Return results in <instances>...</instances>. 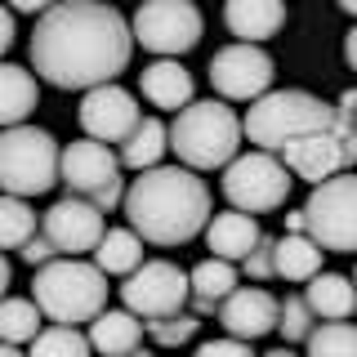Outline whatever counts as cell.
Wrapping results in <instances>:
<instances>
[{
    "mask_svg": "<svg viewBox=\"0 0 357 357\" xmlns=\"http://www.w3.org/2000/svg\"><path fill=\"white\" fill-rule=\"evenodd\" d=\"M63 183V148L40 126H9L0 134V188L9 197H45Z\"/></svg>",
    "mask_w": 357,
    "mask_h": 357,
    "instance_id": "6",
    "label": "cell"
},
{
    "mask_svg": "<svg viewBox=\"0 0 357 357\" xmlns=\"http://www.w3.org/2000/svg\"><path fill=\"white\" fill-rule=\"evenodd\" d=\"M340 9H344V14H353V18H357V0H340Z\"/></svg>",
    "mask_w": 357,
    "mask_h": 357,
    "instance_id": "43",
    "label": "cell"
},
{
    "mask_svg": "<svg viewBox=\"0 0 357 357\" xmlns=\"http://www.w3.org/2000/svg\"><path fill=\"white\" fill-rule=\"evenodd\" d=\"M130 22L134 40L161 59H178V54L197 50L201 40V9L192 0H143Z\"/></svg>",
    "mask_w": 357,
    "mask_h": 357,
    "instance_id": "11",
    "label": "cell"
},
{
    "mask_svg": "<svg viewBox=\"0 0 357 357\" xmlns=\"http://www.w3.org/2000/svg\"><path fill=\"white\" fill-rule=\"evenodd\" d=\"M139 85H143V98H148L152 107H161V112H183L188 103H197L192 98V72H188L178 59L148 63L143 76H139Z\"/></svg>",
    "mask_w": 357,
    "mask_h": 357,
    "instance_id": "17",
    "label": "cell"
},
{
    "mask_svg": "<svg viewBox=\"0 0 357 357\" xmlns=\"http://www.w3.org/2000/svg\"><path fill=\"white\" fill-rule=\"evenodd\" d=\"M40 232L59 245V255L81 259V255L98 250V241L107 237V223H103V210H98L94 201L67 192L63 201H54V206L40 215Z\"/></svg>",
    "mask_w": 357,
    "mask_h": 357,
    "instance_id": "14",
    "label": "cell"
},
{
    "mask_svg": "<svg viewBox=\"0 0 357 357\" xmlns=\"http://www.w3.org/2000/svg\"><path fill=\"white\" fill-rule=\"evenodd\" d=\"M54 5L59 0H9V9H18V14H50Z\"/></svg>",
    "mask_w": 357,
    "mask_h": 357,
    "instance_id": "37",
    "label": "cell"
},
{
    "mask_svg": "<svg viewBox=\"0 0 357 357\" xmlns=\"http://www.w3.org/2000/svg\"><path fill=\"white\" fill-rule=\"evenodd\" d=\"M192 357H255L250 340H237V335H223V340H206Z\"/></svg>",
    "mask_w": 357,
    "mask_h": 357,
    "instance_id": "35",
    "label": "cell"
},
{
    "mask_svg": "<svg viewBox=\"0 0 357 357\" xmlns=\"http://www.w3.org/2000/svg\"><path fill=\"white\" fill-rule=\"evenodd\" d=\"M353 286H357V268H353Z\"/></svg>",
    "mask_w": 357,
    "mask_h": 357,
    "instance_id": "45",
    "label": "cell"
},
{
    "mask_svg": "<svg viewBox=\"0 0 357 357\" xmlns=\"http://www.w3.org/2000/svg\"><path fill=\"white\" fill-rule=\"evenodd\" d=\"M0 357H27V353H22L18 344H5V349H0Z\"/></svg>",
    "mask_w": 357,
    "mask_h": 357,
    "instance_id": "42",
    "label": "cell"
},
{
    "mask_svg": "<svg viewBox=\"0 0 357 357\" xmlns=\"http://www.w3.org/2000/svg\"><path fill=\"white\" fill-rule=\"evenodd\" d=\"M36 232H40V219H36V210L27 206V197L5 192V201H0V245H5V250H22Z\"/></svg>",
    "mask_w": 357,
    "mask_h": 357,
    "instance_id": "27",
    "label": "cell"
},
{
    "mask_svg": "<svg viewBox=\"0 0 357 357\" xmlns=\"http://www.w3.org/2000/svg\"><path fill=\"white\" fill-rule=\"evenodd\" d=\"M321 245L308 237V232H286L277 237V277L286 282H312L321 273Z\"/></svg>",
    "mask_w": 357,
    "mask_h": 357,
    "instance_id": "25",
    "label": "cell"
},
{
    "mask_svg": "<svg viewBox=\"0 0 357 357\" xmlns=\"http://www.w3.org/2000/svg\"><path fill=\"white\" fill-rule=\"evenodd\" d=\"M201 331V317L197 312H170V317H156L148 321V335H152V344H161V349H178V344H188L192 335Z\"/></svg>",
    "mask_w": 357,
    "mask_h": 357,
    "instance_id": "32",
    "label": "cell"
},
{
    "mask_svg": "<svg viewBox=\"0 0 357 357\" xmlns=\"http://www.w3.org/2000/svg\"><path fill=\"white\" fill-rule=\"evenodd\" d=\"M277 156L286 161V170L295 178H308L317 188L335 174H349L357 165V126H331V130L304 134V139L286 143Z\"/></svg>",
    "mask_w": 357,
    "mask_h": 357,
    "instance_id": "12",
    "label": "cell"
},
{
    "mask_svg": "<svg viewBox=\"0 0 357 357\" xmlns=\"http://www.w3.org/2000/svg\"><path fill=\"white\" fill-rule=\"evenodd\" d=\"M40 317L45 312L36 299H5L0 304V335H5V344H31L45 331Z\"/></svg>",
    "mask_w": 357,
    "mask_h": 357,
    "instance_id": "28",
    "label": "cell"
},
{
    "mask_svg": "<svg viewBox=\"0 0 357 357\" xmlns=\"http://www.w3.org/2000/svg\"><path fill=\"white\" fill-rule=\"evenodd\" d=\"M335 116H340V126H357V89H344V94H340Z\"/></svg>",
    "mask_w": 357,
    "mask_h": 357,
    "instance_id": "36",
    "label": "cell"
},
{
    "mask_svg": "<svg viewBox=\"0 0 357 357\" xmlns=\"http://www.w3.org/2000/svg\"><path fill=\"white\" fill-rule=\"evenodd\" d=\"M282 317V299H273L264 286H237L219 304V326L237 340H264L268 331H277Z\"/></svg>",
    "mask_w": 357,
    "mask_h": 357,
    "instance_id": "16",
    "label": "cell"
},
{
    "mask_svg": "<svg viewBox=\"0 0 357 357\" xmlns=\"http://www.w3.org/2000/svg\"><path fill=\"white\" fill-rule=\"evenodd\" d=\"M264 357H299V353L290 349V344H282V349H273V353H264Z\"/></svg>",
    "mask_w": 357,
    "mask_h": 357,
    "instance_id": "41",
    "label": "cell"
},
{
    "mask_svg": "<svg viewBox=\"0 0 357 357\" xmlns=\"http://www.w3.org/2000/svg\"><path fill=\"white\" fill-rule=\"evenodd\" d=\"M264 237V228L255 223V215H245V210H228V215H215L206 228V245L215 250V259H232L241 264L245 255L255 250V241Z\"/></svg>",
    "mask_w": 357,
    "mask_h": 357,
    "instance_id": "20",
    "label": "cell"
},
{
    "mask_svg": "<svg viewBox=\"0 0 357 357\" xmlns=\"http://www.w3.org/2000/svg\"><path fill=\"white\" fill-rule=\"evenodd\" d=\"M18 255H22V264H31V273H36V268H45V264H54V259H63V255H59V245L45 237V232H36V237L22 245Z\"/></svg>",
    "mask_w": 357,
    "mask_h": 357,
    "instance_id": "34",
    "label": "cell"
},
{
    "mask_svg": "<svg viewBox=\"0 0 357 357\" xmlns=\"http://www.w3.org/2000/svg\"><path fill=\"white\" fill-rule=\"evenodd\" d=\"M94 264L103 268L107 277H130L134 268L143 264V237L134 228H107V237L98 241Z\"/></svg>",
    "mask_w": 357,
    "mask_h": 357,
    "instance_id": "26",
    "label": "cell"
},
{
    "mask_svg": "<svg viewBox=\"0 0 357 357\" xmlns=\"http://www.w3.org/2000/svg\"><path fill=\"white\" fill-rule=\"evenodd\" d=\"M344 59H349V67L357 72V27L349 31V36H344Z\"/></svg>",
    "mask_w": 357,
    "mask_h": 357,
    "instance_id": "39",
    "label": "cell"
},
{
    "mask_svg": "<svg viewBox=\"0 0 357 357\" xmlns=\"http://www.w3.org/2000/svg\"><path fill=\"white\" fill-rule=\"evenodd\" d=\"M14 22H18V9H5V14H0V50L14 45Z\"/></svg>",
    "mask_w": 357,
    "mask_h": 357,
    "instance_id": "38",
    "label": "cell"
},
{
    "mask_svg": "<svg viewBox=\"0 0 357 357\" xmlns=\"http://www.w3.org/2000/svg\"><path fill=\"white\" fill-rule=\"evenodd\" d=\"M31 299L40 304V312L50 321H63V326H81V321H94L98 312L107 308V273L89 259H63L36 268L31 277Z\"/></svg>",
    "mask_w": 357,
    "mask_h": 357,
    "instance_id": "4",
    "label": "cell"
},
{
    "mask_svg": "<svg viewBox=\"0 0 357 357\" xmlns=\"http://www.w3.org/2000/svg\"><path fill=\"white\" fill-rule=\"evenodd\" d=\"M134 22L107 0H59L36 18L31 31V67L54 89H98L130 67Z\"/></svg>",
    "mask_w": 357,
    "mask_h": 357,
    "instance_id": "1",
    "label": "cell"
},
{
    "mask_svg": "<svg viewBox=\"0 0 357 357\" xmlns=\"http://www.w3.org/2000/svg\"><path fill=\"white\" fill-rule=\"evenodd\" d=\"M308 357H357V326L353 321H321V326H312Z\"/></svg>",
    "mask_w": 357,
    "mask_h": 357,
    "instance_id": "30",
    "label": "cell"
},
{
    "mask_svg": "<svg viewBox=\"0 0 357 357\" xmlns=\"http://www.w3.org/2000/svg\"><path fill=\"white\" fill-rule=\"evenodd\" d=\"M89 353H94L89 335H81L76 326L54 321V326H45L36 340H31V353L27 357H89Z\"/></svg>",
    "mask_w": 357,
    "mask_h": 357,
    "instance_id": "29",
    "label": "cell"
},
{
    "mask_svg": "<svg viewBox=\"0 0 357 357\" xmlns=\"http://www.w3.org/2000/svg\"><path fill=\"white\" fill-rule=\"evenodd\" d=\"M228 31L245 45H259L286 27V0H228L223 5Z\"/></svg>",
    "mask_w": 357,
    "mask_h": 357,
    "instance_id": "18",
    "label": "cell"
},
{
    "mask_svg": "<svg viewBox=\"0 0 357 357\" xmlns=\"http://www.w3.org/2000/svg\"><path fill=\"white\" fill-rule=\"evenodd\" d=\"M130 357H152V353H148V349H143V344H139V349H134Z\"/></svg>",
    "mask_w": 357,
    "mask_h": 357,
    "instance_id": "44",
    "label": "cell"
},
{
    "mask_svg": "<svg viewBox=\"0 0 357 357\" xmlns=\"http://www.w3.org/2000/svg\"><path fill=\"white\" fill-rule=\"evenodd\" d=\"M290 183L295 174L286 170V161L277 152H241L237 161L223 170V197H228L232 210H245V215H268V210H282L290 197Z\"/></svg>",
    "mask_w": 357,
    "mask_h": 357,
    "instance_id": "8",
    "label": "cell"
},
{
    "mask_svg": "<svg viewBox=\"0 0 357 357\" xmlns=\"http://www.w3.org/2000/svg\"><path fill=\"white\" fill-rule=\"evenodd\" d=\"M121 210L143 241L183 245L210 228V188L188 165H156L130 183Z\"/></svg>",
    "mask_w": 357,
    "mask_h": 357,
    "instance_id": "2",
    "label": "cell"
},
{
    "mask_svg": "<svg viewBox=\"0 0 357 357\" xmlns=\"http://www.w3.org/2000/svg\"><path fill=\"white\" fill-rule=\"evenodd\" d=\"M308 237L321 250L357 255V174H335L326 183H317L304 201Z\"/></svg>",
    "mask_w": 357,
    "mask_h": 357,
    "instance_id": "9",
    "label": "cell"
},
{
    "mask_svg": "<svg viewBox=\"0 0 357 357\" xmlns=\"http://www.w3.org/2000/svg\"><path fill=\"white\" fill-rule=\"evenodd\" d=\"M312 326H317V312L308 308V295H286V299H282V317H277L282 340H286V344H308Z\"/></svg>",
    "mask_w": 357,
    "mask_h": 357,
    "instance_id": "31",
    "label": "cell"
},
{
    "mask_svg": "<svg viewBox=\"0 0 357 357\" xmlns=\"http://www.w3.org/2000/svg\"><path fill=\"white\" fill-rule=\"evenodd\" d=\"M304 295H308V308L317 312V321H349L357 312V286L344 273H317L304 286Z\"/></svg>",
    "mask_w": 357,
    "mask_h": 357,
    "instance_id": "22",
    "label": "cell"
},
{
    "mask_svg": "<svg viewBox=\"0 0 357 357\" xmlns=\"http://www.w3.org/2000/svg\"><path fill=\"white\" fill-rule=\"evenodd\" d=\"M192 312L197 317H219V304L237 290V264L232 259H201L192 273Z\"/></svg>",
    "mask_w": 357,
    "mask_h": 357,
    "instance_id": "21",
    "label": "cell"
},
{
    "mask_svg": "<svg viewBox=\"0 0 357 357\" xmlns=\"http://www.w3.org/2000/svg\"><path fill=\"white\" fill-rule=\"evenodd\" d=\"M121 152H112V143L98 139H76L63 148V188L72 197L94 201L103 215H112L116 206H126V178H121Z\"/></svg>",
    "mask_w": 357,
    "mask_h": 357,
    "instance_id": "7",
    "label": "cell"
},
{
    "mask_svg": "<svg viewBox=\"0 0 357 357\" xmlns=\"http://www.w3.org/2000/svg\"><path fill=\"white\" fill-rule=\"evenodd\" d=\"M165 152H170V126H165L161 116H143L139 130L121 143V165L143 174V170H156Z\"/></svg>",
    "mask_w": 357,
    "mask_h": 357,
    "instance_id": "23",
    "label": "cell"
},
{
    "mask_svg": "<svg viewBox=\"0 0 357 357\" xmlns=\"http://www.w3.org/2000/svg\"><path fill=\"white\" fill-rule=\"evenodd\" d=\"M245 139V121L219 98H201L188 103L183 112H174L170 121V152L178 156V165L188 170H228L241 156Z\"/></svg>",
    "mask_w": 357,
    "mask_h": 357,
    "instance_id": "3",
    "label": "cell"
},
{
    "mask_svg": "<svg viewBox=\"0 0 357 357\" xmlns=\"http://www.w3.org/2000/svg\"><path fill=\"white\" fill-rule=\"evenodd\" d=\"M0 89H5V98H0V121H5V130L9 126H27V116L36 112V98H40L36 76H31L27 67H18V63H5L0 67Z\"/></svg>",
    "mask_w": 357,
    "mask_h": 357,
    "instance_id": "24",
    "label": "cell"
},
{
    "mask_svg": "<svg viewBox=\"0 0 357 357\" xmlns=\"http://www.w3.org/2000/svg\"><path fill=\"white\" fill-rule=\"evenodd\" d=\"M241 273L250 277V282H273L277 277V237L273 232H264V237L255 241V250L241 259Z\"/></svg>",
    "mask_w": 357,
    "mask_h": 357,
    "instance_id": "33",
    "label": "cell"
},
{
    "mask_svg": "<svg viewBox=\"0 0 357 357\" xmlns=\"http://www.w3.org/2000/svg\"><path fill=\"white\" fill-rule=\"evenodd\" d=\"M286 232H308V219H304V210H290V215H286Z\"/></svg>",
    "mask_w": 357,
    "mask_h": 357,
    "instance_id": "40",
    "label": "cell"
},
{
    "mask_svg": "<svg viewBox=\"0 0 357 357\" xmlns=\"http://www.w3.org/2000/svg\"><path fill=\"white\" fill-rule=\"evenodd\" d=\"M241 121H245V139L264 152H282L286 143L304 139V134L340 126L335 103L308 94V89H268L264 98L250 103V112Z\"/></svg>",
    "mask_w": 357,
    "mask_h": 357,
    "instance_id": "5",
    "label": "cell"
},
{
    "mask_svg": "<svg viewBox=\"0 0 357 357\" xmlns=\"http://www.w3.org/2000/svg\"><path fill=\"white\" fill-rule=\"evenodd\" d=\"M121 299H126L130 312H139L143 321L170 317V312H183L192 304V277L183 273L170 259H143L121 286Z\"/></svg>",
    "mask_w": 357,
    "mask_h": 357,
    "instance_id": "10",
    "label": "cell"
},
{
    "mask_svg": "<svg viewBox=\"0 0 357 357\" xmlns=\"http://www.w3.org/2000/svg\"><path fill=\"white\" fill-rule=\"evenodd\" d=\"M143 112H139V98L130 89H121L116 81L112 85H98V89H85L81 98V130L85 139H98V143H126L134 130H139Z\"/></svg>",
    "mask_w": 357,
    "mask_h": 357,
    "instance_id": "15",
    "label": "cell"
},
{
    "mask_svg": "<svg viewBox=\"0 0 357 357\" xmlns=\"http://www.w3.org/2000/svg\"><path fill=\"white\" fill-rule=\"evenodd\" d=\"M143 331L148 321L130 308H103L94 321H89V344H94L98 357H130L143 344Z\"/></svg>",
    "mask_w": 357,
    "mask_h": 357,
    "instance_id": "19",
    "label": "cell"
},
{
    "mask_svg": "<svg viewBox=\"0 0 357 357\" xmlns=\"http://www.w3.org/2000/svg\"><path fill=\"white\" fill-rule=\"evenodd\" d=\"M273 59L259 45H223V50L210 59V85H215L219 98H232V103H255L273 89Z\"/></svg>",
    "mask_w": 357,
    "mask_h": 357,
    "instance_id": "13",
    "label": "cell"
}]
</instances>
